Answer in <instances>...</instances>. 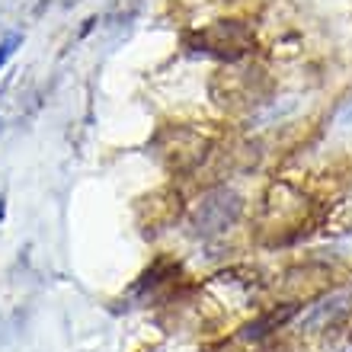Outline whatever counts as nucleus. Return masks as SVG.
Masks as SVG:
<instances>
[{"label": "nucleus", "instance_id": "f03ea898", "mask_svg": "<svg viewBox=\"0 0 352 352\" xmlns=\"http://www.w3.org/2000/svg\"><path fill=\"white\" fill-rule=\"evenodd\" d=\"M19 42H23V38H19V36H10L7 42H0V67H3V61H7V58L13 55V52H16V45H19Z\"/></svg>", "mask_w": 352, "mask_h": 352}, {"label": "nucleus", "instance_id": "20e7f679", "mask_svg": "<svg viewBox=\"0 0 352 352\" xmlns=\"http://www.w3.org/2000/svg\"><path fill=\"white\" fill-rule=\"evenodd\" d=\"M0 218H3V195H0Z\"/></svg>", "mask_w": 352, "mask_h": 352}, {"label": "nucleus", "instance_id": "7ed1b4c3", "mask_svg": "<svg viewBox=\"0 0 352 352\" xmlns=\"http://www.w3.org/2000/svg\"><path fill=\"white\" fill-rule=\"evenodd\" d=\"M343 122H352V109H346V112H343Z\"/></svg>", "mask_w": 352, "mask_h": 352}, {"label": "nucleus", "instance_id": "f257e3e1", "mask_svg": "<svg viewBox=\"0 0 352 352\" xmlns=\"http://www.w3.org/2000/svg\"><path fill=\"white\" fill-rule=\"evenodd\" d=\"M241 214V199L231 192V189H214L202 199L199 212H195V228L202 234H218L224 231L228 224L237 221Z\"/></svg>", "mask_w": 352, "mask_h": 352}]
</instances>
